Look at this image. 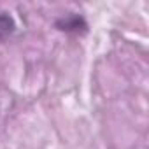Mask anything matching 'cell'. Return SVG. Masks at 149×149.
I'll list each match as a JSON object with an SVG mask.
<instances>
[{"mask_svg": "<svg viewBox=\"0 0 149 149\" xmlns=\"http://www.w3.org/2000/svg\"><path fill=\"white\" fill-rule=\"evenodd\" d=\"M56 26L60 30H65V32H79V30H84L86 28V23L79 16H67V18L60 19L56 23Z\"/></svg>", "mask_w": 149, "mask_h": 149, "instance_id": "1", "label": "cell"}, {"mask_svg": "<svg viewBox=\"0 0 149 149\" xmlns=\"http://www.w3.org/2000/svg\"><path fill=\"white\" fill-rule=\"evenodd\" d=\"M16 25H14V19L7 14V13H0V40L7 39L13 32H14Z\"/></svg>", "mask_w": 149, "mask_h": 149, "instance_id": "2", "label": "cell"}]
</instances>
